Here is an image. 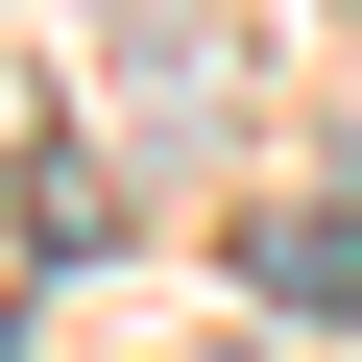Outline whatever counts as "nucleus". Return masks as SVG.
I'll use <instances>...</instances> for the list:
<instances>
[{
	"label": "nucleus",
	"instance_id": "nucleus-1",
	"mask_svg": "<svg viewBox=\"0 0 362 362\" xmlns=\"http://www.w3.org/2000/svg\"><path fill=\"white\" fill-rule=\"evenodd\" d=\"M242 266H266V290H290V314H338V290H362V194H290V218H266V242H242Z\"/></svg>",
	"mask_w": 362,
	"mask_h": 362
}]
</instances>
